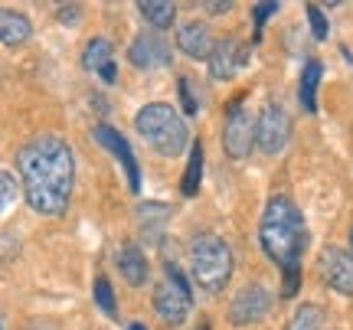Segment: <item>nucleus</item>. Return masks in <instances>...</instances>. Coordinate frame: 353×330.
Returning a JSON list of instances; mask_svg holds the SVG:
<instances>
[{
    "label": "nucleus",
    "mask_w": 353,
    "mask_h": 330,
    "mask_svg": "<svg viewBox=\"0 0 353 330\" xmlns=\"http://www.w3.org/2000/svg\"><path fill=\"white\" fill-rule=\"evenodd\" d=\"M20 180H23V196L43 216H59L69 196H72V180H76V161L63 138H37L30 141L20 157Z\"/></svg>",
    "instance_id": "obj_1"
},
{
    "label": "nucleus",
    "mask_w": 353,
    "mask_h": 330,
    "mask_svg": "<svg viewBox=\"0 0 353 330\" xmlns=\"http://www.w3.org/2000/svg\"><path fill=\"white\" fill-rule=\"evenodd\" d=\"M259 239H262L265 255L278 262L281 268H294L301 262V252L307 245V229L298 213V206L288 196H272L262 213V226H259Z\"/></svg>",
    "instance_id": "obj_2"
},
{
    "label": "nucleus",
    "mask_w": 353,
    "mask_h": 330,
    "mask_svg": "<svg viewBox=\"0 0 353 330\" xmlns=\"http://www.w3.org/2000/svg\"><path fill=\"white\" fill-rule=\"evenodd\" d=\"M134 125H138L141 138L148 141L157 154H164V157H176L190 141L187 121L176 114V108H170L164 102L144 105L138 112V118H134Z\"/></svg>",
    "instance_id": "obj_3"
},
{
    "label": "nucleus",
    "mask_w": 353,
    "mask_h": 330,
    "mask_svg": "<svg viewBox=\"0 0 353 330\" xmlns=\"http://www.w3.org/2000/svg\"><path fill=\"white\" fill-rule=\"evenodd\" d=\"M190 271L200 288L206 291H219L226 288L229 275H232V252L219 236H196L190 245Z\"/></svg>",
    "instance_id": "obj_4"
},
{
    "label": "nucleus",
    "mask_w": 353,
    "mask_h": 330,
    "mask_svg": "<svg viewBox=\"0 0 353 330\" xmlns=\"http://www.w3.org/2000/svg\"><path fill=\"white\" fill-rule=\"evenodd\" d=\"M164 281H157L154 288V311L167 320V324H180V320L190 314V288H187V278L180 275V268L174 262H167L164 268Z\"/></svg>",
    "instance_id": "obj_5"
},
{
    "label": "nucleus",
    "mask_w": 353,
    "mask_h": 330,
    "mask_svg": "<svg viewBox=\"0 0 353 330\" xmlns=\"http://www.w3.org/2000/svg\"><path fill=\"white\" fill-rule=\"evenodd\" d=\"M291 141V118L281 105H265L255 121V144L262 154H281Z\"/></svg>",
    "instance_id": "obj_6"
},
{
    "label": "nucleus",
    "mask_w": 353,
    "mask_h": 330,
    "mask_svg": "<svg viewBox=\"0 0 353 330\" xmlns=\"http://www.w3.org/2000/svg\"><path fill=\"white\" fill-rule=\"evenodd\" d=\"M255 144V118L252 112L245 108V105H232L226 114V127H223V147H226L229 157H236V161H242V157H249V151H252Z\"/></svg>",
    "instance_id": "obj_7"
},
{
    "label": "nucleus",
    "mask_w": 353,
    "mask_h": 330,
    "mask_svg": "<svg viewBox=\"0 0 353 330\" xmlns=\"http://www.w3.org/2000/svg\"><path fill=\"white\" fill-rule=\"evenodd\" d=\"M317 271L327 288L337 294H353V252H343L337 245H327L317 258Z\"/></svg>",
    "instance_id": "obj_8"
},
{
    "label": "nucleus",
    "mask_w": 353,
    "mask_h": 330,
    "mask_svg": "<svg viewBox=\"0 0 353 330\" xmlns=\"http://www.w3.org/2000/svg\"><path fill=\"white\" fill-rule=\"evenodd\" d=\"M268 311H272V294L262 285H245L229 305V320L236 327H249L255 320H262Z\"/></svg>",
    "instance_id": "obj_9"
},
{
    "label": "nucleus",
    "mask_w": 353,
    "mask_h": 330,
    "mask_svg": "<svg viewBox=\"0 0 353 330\" xmlns=\"http://www.w3.org/2000/svg\"><path fill=\"white\" fill-rule=\"evenodd\" d=\"M95 138H99L101 147H108V151L118 157V164L125 167V174H128V183H131V190L138 193V190H141V170H138L134 151H131V144L125 141V134H118L112 125H99V127H95Z\"/></svg>",
    "instance_id": "obj_10"
},
{
    "label": "nucleus",
    "mask_w": 353,
    "mask_h": 330,
    "mask_svg": "<svg viewBox=\"0 0 353 330\" xmlns=\"http://www.w3.org/2000/svg\"><path fill=\"white\" fill-rule=\"evenodd\" d=\"M245 65V46L239 39H216L213 43V52H210V72L213 79H232Z\"/></svg>",
    "instance_id": "obj_11"
},
{
    "label": "nucleus",
    "mask_w": 353,
    "mask_h": 330,
    "mask_svg": "<svg viewBox=\"0 0 353 330\" xmlns=\"http://www.w3.org/2000/svg\"><path fill=\"white\" fill-rule=\"evenodd\" d=\"M128 59L138 65V69H161V65L170 63V46H167V39H161V37L141 33V37H134V43H131Z\"/></svg>",
    "instance_id": "obj_12"
},
{
    "label": "nucleus",
    "mask_w": 353,
    "mask_h": 330,
    "mask_svg": "<svg viewBox=\"0 0 353 330\" xmlns=\"http://www.w3.org/2000/svg\"><path fill=\"white\" fill-rule=\"evenodd\" d=\"M176 46L187 52L190 59H210L213 52V33L203 20H193V23H183L176 30Z\"/></svg>",
    "instance_id": "obj_13"
},
{
    "label": "nucleus",
    "mask_w": 353,
    "mask_h": 330,
    "mask_svg": "<svg viewBox=\"0 0 353 330\" xmlns=\"http://www.w3.org/2000/svg\"><path fill=\"white\" fill-rule=\"evenodd\" d=\"M118 268H121V275H125V281L131 288H141L148 281V258H144V252L138 245H125L118 252Z\"/></svg>",
    "instance_id": "obj_14"
},
{
    "label": "nucleus",
    "mask_w": 353,
    "mask_h": 330,
    "mask_svg": "<svg viewBox=\"0 0 353 330\" xmlns=\"http://www.w3.org/2000/svg\"><path fill=\"white\" fill-rule=\"evenodd\" d=\"M30 33H33V26H30V20L23 13L0 10V43L3 46H20V43L30 39Z\"/></svg>",
    "instance_id": "obj_15"
},
{
    "label": "nucleus",
    "mask_w": 353,
    "mask_h": 330,
    "mask_svg": "<svg viewBox=\"0 0 353 330\" xmlns=\"http://www.w3.org/2000/svg\"><path fill=\"white\" fill-rule=\"evenodd\" d=\"M321 76H324V65L311 59L301 72V105L304 112H317V85H321Z\"/></svg>",
    "instance_id": "obj_16"
},
{
    "label": "nucleus",
    "mask_w": 353,
    "mask_h": 330,
    "mask_svg": "<svg viewBox=\"0 0 353 330\" xmlns=\"http://www.w3.org/2000/svg\"><path fill=\"white\" fill-rule=\"evenodd\" d=\"M138 10L144 13V20H148L151 26H157V30H167L176 17V7L174 3H167V0H141Z\"/></svg>",
    "instance_id": "obj_17"
},
{
    "label": "nucleus",
    "mask_w": 353,
    "mask_h": 330,
    "mask_svg": "<svg viewBox=\"0 0 353 330\" xmlns=\"http://www.w3.org/2000/svg\"><path fill=\"white\" fill-rule=\"evenodd\" d=\"M108 63H112V43H108V39H101V37L88 39L85 52H82V65L92 69V72H99L101 65H108Z\"/></svg>",
    "instance_id": "obj_18"
},
{
    "label": "nucleus",
    "mask_w": 353,
    "mask_h": 330,
    "mask_svg": "<svg viewBox=\"0 0 353 330\" xmlns=\"http://www.w3.org/2000/svg\"><path fill=\"white\" fill-rule=\"evenodd\" d=\"M200 177H203V144H193L190 161H187V174H183V183H180L183 196H193V193L200 190Z\"/></svg>",
    "instance_id": "obj_19"
},
{
    "label": "nucleus",
    "mask_w": 353,
    "mask_h": 330,
    "mask_svg": "<svg viewBox=\"0 0 353 330\" xmlns=\"http://www.w3.org/2000/svg\"><path fill=\"white\" fill-rule=\"evenodd\" d=\"M321 327H324V311L317 305H301L288 324V330H321Z\"/></svg>",
    "instance_id": "obj_20"
},
{
    "label": "nucleus",
    "mask_w": 353,
    "mask_h": 330,
    "mask_svg": "<svg viewBox=\"0 0 353 330\" xmlns=\"http://www.w3.org/2000/svg\"><path fill=\"white\" fill-rule=\"evenodd\" d=\"M95 305L108 314V318H114L118 314V307H114V291H112V281L105 278V275H99L95 278Z\"/></svg>",
    "instance_id": "obj_21"
},
{
    "label": "nucleus",
    "mask_w": 353,
    "mask_h": 330,
    "mask_svg": "<svg viewBox=\"0 0 353 330\" xmlns=\"http://www.w3.org/2000/svg\"><path fill=\"white\" fill-rule=\"evenodd\" d=\"M17 193H20V187H17L13 174L0 170V213H3V209H10L13 200H17Z\"/></svg>",
    "instance_id": "obj_22"
},
{
    "label": "nucleus",
    "mask_w": 353,
    "mask_h": 330,
    "mask_svg": "<svg viewBox=\"0 0 353 330\" xmlns=\"http://www.w3.org/2000/svg\"><path fill=\"white\" fill-rule=\"evenodd\" d=\"M307 20H311V33L314 39H327V17L317 3H307Z\"/></svg>",
    "instance_id": "obj_23"
},
{
    "label": "nucleus",
    "mask_w": 353,
    "mask_h": 330,
    "mask_svg": "<svg viewBox=\"0 0 353 330\" xmlns=\"http://www.w3.org/2000/svg\"><path fill=\"white\" fill-rule=\"evenodd\" d=\"M298 285H301V268H285V285H281V298H291V294L298 291Z\"/></svg>",
    "instance_id": "obj_24"
},
{
    "label": "nucleus",
    "mask_w": 353,
    "mask_h": 330,
    "mask_svg": "<svg viewBox=\"0 0 353 330\" xmlns=\"http://www.w3.org/2000/svg\"><path fill=\"white\" fill-rule=\"evenodd\" d=\"M275 10H278V3H275V0H268V3H255V10H252L255 26H262L265 20H268V17H272Z\"/></svg>",
    "instance_id": "obj_25"
},
{
    "label": "nucleus",
    "mask_w": 353,
    "mask_h": 330,
    "mask_svg": "<svg viewBox=\"0 0 353 330\" xmlns=\"http://www.w3.org/2000/svg\"><path fill=\"white\" fill-rule=\"evenodd\" d=\"M79 13H82L79 3H65V7H59V20L63 23H79Z\"/></svg>",
    "instance_id": "obj_26"
},
{
    "label": "nucleus",
    "mask_w": 353,
    "mask_h": 330,
    "mask_svg": "<svg viewBox=\"0 0 353 330\" xmlns=\"http://www.w3.org/2000/svg\"><path fill=\"white\" fill-rule=\"evenodd\" d=\"M180 99H183L187 114H196V102H193V95H190V82H187V79H180Z\"/></svg>",
    "instance_id": "obj_27"
},
{
    "label": "nucleus",
    "mask_w": 353,
    "mask_h": 330,
    "mask_svg": "<svg viewBox=\"0 0 353 330\" xmlns=\"http://www.w3.org/2000/svg\"><path fill=\"white\" fill-rule=\"evenodd\" d=\"M99 76L105 79V82H114V76H118V72H114V63H108V65H101L99 69Z\"/></svg>",
    "instance_id": "obj_28"
},
{
    "label": "nucleus",
    "mask_w": 353,
    "mask_h": 330,
    "mask_svg": "<svg viewBox=\"0 0 353 330\" xmlns=\"http://www.w3.org/2000/svg\"><path fill=\"white\" fill-rule=\"evenodd\" d=\"M206 10L210 13H226V10H232V3H223V0H219V3H206Z\"/></svg>",
    "instance_id": "obj_29"
},
{
    "label": "nucleus",
    "mask_w": 353,
    "mask_h": 330,
    "mask_svg": "<svg viewBox=\"0 0 353 330\" xmlns=\"http://www.w3.org/2000/svg\"><path fill=\"white\" fill-rule=\"evenodd\" d=\"M128 330H148V327H144V324H131V327H128Z\"/></svg>",
    "instance_id": "obj_30"
},
{
    "label": "nucleus",
    "mask_w": 353,
    "mask_h": 330,
    "mask_svg": "<svg viewBox=\"0 0 353 330\" xmlns=\"http://www.w3.org/2000/svg\"><path fill=\"white\" fill-rule=\"evenodd\" d=\"M200 330H210V327H206V324H203V327H200Z\"/></svg>",
    "instance_id": "obj_31"
},
{
    "label": "nucleus",
    "mask_w": 353,
    "mask_h": 330,
    "mask_svg": "<svg viewBox=\"0 0 353 330\" xmlns=\"http://www.w3.org/2000/svg\"><path fill=\"white\" fill-rule=\"evenodd\" d=\"M350 242H353V236H350Z\"/></svg>",
    "instance_id": "obj_32"
}]
</instances>
